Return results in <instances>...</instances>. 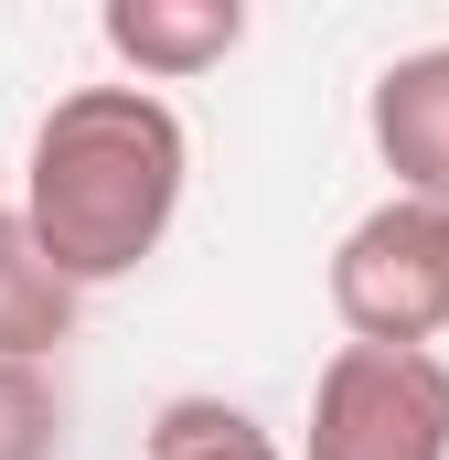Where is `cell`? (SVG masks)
I'll use <instances>...</instances> for the list:
<instances>
[{
    "instance_id": "cell-6",
    "label": "cell",
    "mask_w": 449,
    "mask_h": 460,
    "mask_svg": "<svg viewBox=\"0 0 449 460\" xmlns=\"http://www.w3.org/2000/svg\"><path fill=\"white\" fill-rule=\"evenodd\" d=\"M75 343V289L54 279V257L32 246V226L0 204V364H54Z\"/></svg>"
},
{
    "instance_id": "cell-8",
    "label": "cell",
    "mask_w": 449,
    "mask_h": 460,
    "mask_svg": "<svg viewBox=\"0 0 449 460\" xmlns=\"http://www.w3.org/2000/svg\"><path fill=\"white\" fill-rule=\"evenodd\" d=\"M65 450V396L32 364H0V460H54Z\"/></svg>"
},
{
    "instance_id": "cell-2",
    "label": "cell",
    "mask_w": 449,
    "mask_h": 460,
    "mask_svg": "<svg viewBox=\"0 0 449 460\" xmlns=\"http://www.w3.org/2000/svg\"><path fill=\"white\" fill-rule=\"evenodd\" d=\"M332 322L353 343L428 353L449 332V215L385 193L374 215H353L332 246Z\"/></svg>"
},
{
    "instance_id": "cell-3",
    "label": "cell",
    "mask_w": 449,
    "mask_h": 460,
    "mask_svg": "<svg viewBox=\"0 0 449 460\" xmlns=\"http://www.w3.org/2000/svg\"><path fill=\"white\" fill-rule=\"evenodd\" d=\"M300 460H449V364L439 353L342 343L311 375Z\"/></svg>"
},
{
    "instance_id": "cell-4",
    "label": "cell",
    "mask_w": 449,
    "mask_h": 460,
    "mask_svg": "<svg viewBox=\"0 0 449 460\" xmlns=\"http://www.w3.org/2000/svg\"><path fill=\"white\" fill-rule=\"evenodd\" d=\"M364 128H374V161L396 172V193L449 215V43L396 54L364 97Z\"/></svg>"
},
{
    "instance_id": "cell-1",
    "label": "cell",
    "mask_w": 449,
    "mask_h": 460,
    "mask_svg": "<svg viewBox=\"0 0 449 460\" xmlns=\"http://www.w3.org/2000/svg\"><path fill=\"white\" fill-rule=\"evenodd\" d=\"M182 182H193V128L172 97L150 86H65L32 150H22V226L54 257V279L86 300V289H118L161 257V235L182 215Z\"/></svg>"
},
{
    "instance_id": "cell-7",
    "label": "cell",
    "mask_w": 449,
    "mask_h": 460,
    "mask_svg": "<svg viewBox=\"0 0 449 460\" xmlns=\"http://www.w3.org/2000/svg\"><path fill=\"white\" fill-rule=\"evenodd\" d=\"M139 460H289L246 407H224V396H172L161 418H150V439Z\"/></svg>"
},
{
    "instance_id": "cell-5",
    "label": "cell",
    "mask_w": 449,
    "mask_h": 460,
    "mask_svg": "<svg viewBox=\"0 0 449 460\" xmlns=\"http://www.w3.org/2000/svg\"><path fill=\"white\" fill-rule=\"evenodd\" d=\"M97 32H108V54L128 65V86H193V75H215L224 54L246 43V0H108L97 11Z\"/></svg>"
}]
</instances>
